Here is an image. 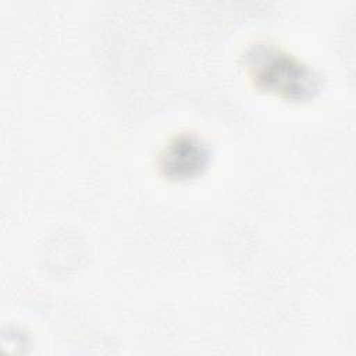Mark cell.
<instances>
[{
    "mask_svg": "<svg viewBox=\"0 0 356 356\" xmlns=\"http://www.w3.org/2000/svg\"><path fill=\"white\" fill-rule=\"evenodd\" d=\"M246 67L257 88L288 100H310L323 86L314 68L273 44L253 46L246 54Z\"/></svg>",
    "mask_w": 356,
    "mask_h": 356,
    "instance_id": "cell-1",
    "label": "cell"
},
{
    "mask_svg": "<svg viewBox=\"0 0 356 356\" xmlns=\"http://www.w3.org/2000/svg\"><path fill=\"white\" fill-rule=\"evenodd\" d=\"M210 163L209 146L196 135L172 138L159 156V168L170 179H189L202 174Z\"/></svg>",
    "mask_w": 356,
    "mask_h": 356,
    "instance_id": "cell-2",
    "label": "cell"
}]
</instances>
